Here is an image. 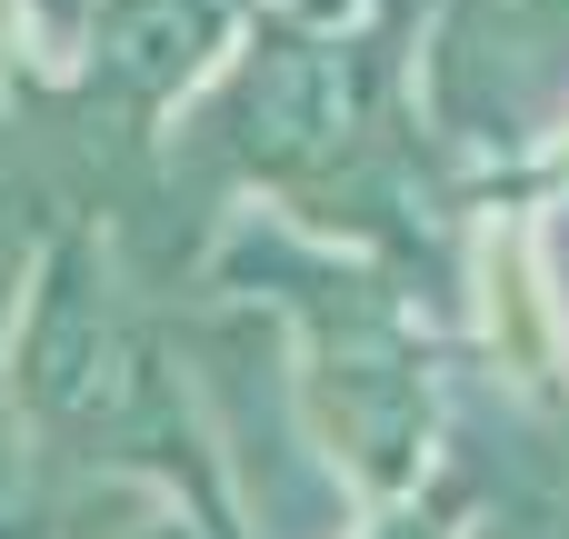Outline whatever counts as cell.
Instances as JSON below:
<instances>
[{
	"mask_svg": "<svg viewBox=\"0 0 569 539\" xmlns=\"http://www.w3.org/2000/svg\"><path fill=\"white\" fill-rule=\"evenodd\" d=\"M480 10H500V30H520V20H530L540 0H480Z\"/></svg>",
	"mask_w": 569,
	"mask_h": 539,
	"instance_id": "obj_1",
	"label": "cell"
}]
</instances>
